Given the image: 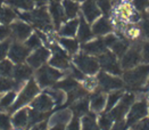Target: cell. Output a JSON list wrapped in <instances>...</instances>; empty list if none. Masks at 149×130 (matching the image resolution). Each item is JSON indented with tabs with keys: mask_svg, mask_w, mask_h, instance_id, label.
Instances as JSON below:
<instances>
[{
	"mask_svg": "<svg viewBox=\"0 0 149 130\" xmlns=\"http://www.w3.org/2000/svg\"><path fill=\"white\" fill-rule=\"evenodd\" d=\"M148 75L149 64L139 65V66H136L134 68H131L125 72L123 74V81L130 89L137 90L146 83Z\"/></svg>",
	"mask_w": 149,
	"mask_h": 130,
	"instance_id": "obj_1",
	"label": "cell"
},
{
	"mask_svg": "<svg viewBox=\"0 0 149 130\" xmlns=\"http://www.w3.org/2000/svg\"><path fill=\"white\" fill-rule=\"evenodd\" d=\"M21 18H23L25 21L30 22L31 24L39 27L40 30L43 31H50L51 30V20L50 16L48 15V12L46 10L45 7H40L37 9H32L29 13L19 14Z\"/></svg>",
	"mask_w": 149,
	"mask_h": 130,
	"instance_id": "obj_2",
	"label": "cell"
},
{
	"mask_svg": "<svg viewBox=\"0 0 149 130\" xmlns=\"http://www.w3.org/2000/svg\"><path fill=\"white\" fill-rule=\"evenodd\" d=\"M38 92H39V87H38V85L36 83V81L31 79V80L29 81V83L24 87V89L22 90V92L19 94V96H18V98L16 99L15 104L9 108V111H10V112H14V111H16L17 108L24 106V105L27 104V103H30V102L34 98V96L37 95Z\"/></svg>",
	"mask_w": 149,
	"mask_h": 130,
	"instance_id": "obj_3",
	"label": "cell"
},
{
	"mask_svg": "<svg viewBox=\"0 0 149 130\" xmlns=\"http://www.w3.org/2000/svg\"><path fill=\"white\" fill-rule=\"evenodd\" d=\"M74 64L84 74H93L99 70V62L86 54H80L74 57Z\"/></svg>",
	"mask_w": 149,
	"mask_h": 130,
	"instance_id": "obj_4",
	"label": "cell"
},
{
	"mask_svg": "<svg viewBox=\"0 0 149 130\" xmlns=\"http://www.w3.org/2000/svg\"><path fill=\"white\" fill-rule=\"evenodd\" d=\"M61 77L62 73L59 71L47 65L39 68V71L37 72V80L39 82V86L41 87H48L51 85H55Z\"/></svg>",
	"mask_w": 149,
	"mask_h": 130,
	"instance_id": "obj_5",
	"label": "cell"
},
{
	"mask_svg": "<svg viewBox=\"0 0 149 130\" xmlns=\"http://www.w3.org/2000/svg\"><path fill=\"white\" fill-rule=\"evenodd\" d=\"M141 50L142 47L136 43L133 45L130 49H127L126 52L122 56V62H121V66L125 68V70H131L133 67H136L142 59V55H141Z\"/></svg>",
	"mask_w": 149,
	"mask_h": 130,
	"instance_id": "obj_6",
	"label": "cell"
},
{
	"mask_svg": "<svg viewBox=\"0 0 149 130\" xmlns=\"http://www.w3.org/2000/svg\"><path fill=\"white\" fill-rule=\"evenodd\" d=\"M147 114H148V105L146 101H140L134 103L131 106L130 112L127 114L126 126H134L139 121L145 119Z\"/></svg>",
	"mask_w": 149,
	"mask_h": 130,
	"instance_id": "obj_7",
	"label": "cell"
},
{
	"mask_svg": "<svg viewBox=\"0 0 149 130\" xmlns=\"http://www.w3.org/2000/svg\"><path fill=\"white\" fill-rule=\"evenodd\" d=\"M99 63L105 72L112 74H121V65L118 64L116 55L114 52H106L99 56Z\"/></svg>",
	"mask_w": 149,
	"mask_h": 130,
	"instance_id": "obj_8",
	"label": "cell"
},
{
	"mask_svg": "<svg viewBox=\"0 0 149 130\" xmlns=\"http://www.w3.org/2000/svg\"><path fill=\"white\" fill-rule=\"evenodd\" d=\"M133 102H134V95L133 94H125V95H123V97L121 99V103L117 105L115 108H112L108 114L111 115L113 120L120 121V120L123 119L125 113L130 110V106L132 105Z\"/></svg>",
	"mask_w": 149,
	"mask_h": 130,
	"instance_id": "obj_9",
	"label": "cell"
},
{
	"mask_svg": "<svg viewBox=\"0 0 149 130\" xmlns=\"http://www.w3.org/2000/svg\"><path fill=\"white\" fill-rule=\"evenodd\" d=\"M98 83L101 89L105 91L115 90L123 87V81L121 79L109 75L106 72H100L98 74Z\"/></svg>",
	"mask_w": 149,
	"mask_h": 130,
	"instance_id": "obj_10",
	"label": "cell"
},
{
	"mask_svg": "<svg viewBox=\"0 0 149 130\" xmlns=\"http://www.w3.org/2000/svg\"><path fill=\"white\" fill-rule=\"evenodd\" d=\"M50 48L52 49V54H54L50 61V64L58 68H68L70 62H68V56L66 55V52L55 45H50Z\"/></svg>",
	"mask_w": 149,
	"mask_h": 130,
	"instance_id": "obj_11",
	"label": "cell"
},
{
	"mask_svg": "<svg viewBox=\"0 0 149 130\" xmlns=\"http://www.w3.org/2000/svg\"><path fill=\"white\" fill-rule=\"evenodd\" d=\"M49 10L56 27H59L61 23L66 20L63 3L59 0H49Z\"/></svg>",
	"mask_w": 149,
	"mask_h": 130,
	"instance_id": "obj_12",
	"label": "cell"
},
{
	"mask_svg": "<svg viewBox=\"0 0 149 130\" xmlns=\"http://www.w3.org/2000/svg\"><path fill=\"white\" fill-rule=\"evenodd\" d=\"M29 52H30V49L26 46L21 45L18 42H15V43H13L10 49H9V57L13 62L21 64L22 62H24L25 58H27Z\"/></svg>",
	"mask_w": 149,
	"mask_h": 130,
	"instance_id": "obj_13",
	"label": "cell"
},
{
	"mask_svg": "<svg viewBox=\"0 0 149 130\" xmlns=\"http://www.w3.org/2000/svg\"><path fill=\"white\" fill-rule=\"evenodd\" d=\"M54 101L51 99L49 95L43 94L40 95L37 99H34L32 102V110H36L38 112H42V113H48L54 106Z\"/></svg>",
	"mask_w": 149,
	"mask_h": 130,
	"instance_id": "obj_14",
	"label": "cell"
},
{
	"mask_svg": "<svg viewBox=\"0 0 149 130\" xmlns=\"http://www.w3.org/2000/svg\"><path fill=\"white\" fill-rule=\"evenodd\" d=\"M48 57H49V52L43 47H39L31 56L27 57L29 66H31L33 68H38L48 59Z\"/></svg>",
	"mask_w": 149,
	"mask_h": 130,
	"instance_id": "obj_15",
	"label": "cell"
},
{
	"mask_svg": "<svg viewBox=\"0 0 149 130\" xmlns=\"http://www.w3.org/2000/svg\"><path fill=\"white\" fill-rule=\"evenodd\" d=\"M82 12L86 20L90 23L100 16V9L95 0H84L82 5Z\"/></svg>",
	"mask_w": 149,
	"mask_h": 130,
	"instance_id": "obj_16",
	"label": "cell"
},
{
	"mask_svg": "<svg viewBox=\"0 0 149 130\" xmlns=\"http://www.w3.org/2000/svg\"><path fill=\"white\" fill-rule=\"evenodd\" d=\"M107 46L105 39H97L92 42H89L82 46V50L86 54H92V55H101L107 52Z\"/></svg>",
	"mask_w": 149,
	"mask_h": 130,
	"instance_id": "obj_17",
	"label": "cell"
},
{
	"mask_svg": "<svg viewBox=\"0 0 149 130\" xmlns=\"http://www.w3.org/2000/svg\"><path fill=\"white\" fill-rule=\"evenodd\" d=\"M10 30H12V36L15 38L16 40H24L26 39L31 31H32V27L25 23H22V22H16L14 23L12 26H10Z\"/></svg>",
	"mask_w": 149,
	"mask_h": 130,
	"instance_id": "obj_18",
	"label": "cell"
},
{
	"mask_svg": "<svg viewBox=\"0 0 149 130\" xmlns=\"http://www.w3.org/2000/svg\"><path fill=\"white\" fill-rule=\"evenodd\" d=\"M31 75H32V68L29 65L18 64L13 70V77L15 79V81L19 85H22L24 80L31 78Z\"/></svg>",
	"mask_w": 149,
	"mask_h": 130,
	"instance_id": "obj_19",
	"label": "cell"
},
{
	"mask_svg": "<svg viewBox=\"0 0 149 130\" xmlns=\"http://www.w3.org/2000/svg\"><path fill=\"white\" fill-rule=\"evenodd\" d=\"M113 26L109 23V21L106 17H101L99 18L92 26V33L97 37L99 36H105L107 33H109L112 31Z\"/></svg>",
	"mask_w": 149,
	"mask_h": 130,
	"instance_id": "obj_20",
	"label": "cell"
},
{
	"mask_svg": "<svg viewBox=\"0 0 149 130\" xmlns=\"http://www.w3.org/2000/svg\"><path fill=\"white\" fill-rule=\"evenodd\" d=\"M71 120V111L70 110H62L56 112L50 117L49 124L52 126H66V123Z\"/></svg>",
	"mask_w": 149,
	"mask_h": 130,
	"instance_id": "obj_21",
	"label": "cell"
},
{
	"mask_svg": "<svg viewBox=\"0 0 149 130\" xmlns=\"http://www.w3.org/2000/svg\"><path fill=\"white\" fill-rule=\"evenodd\" d=\"M79 24H80V26H79V34H77L79 40L82 41V42H86L89 39H91L93 33H92L90 26L88 25V23L84 21V17L80 18V23Z\"/></svg>",
	"mask_w": 149,
	"mask_h": 130,
	"instance_id": "obj_22",
	"label": "cell"
},
{
	"mask_svg": "<svg viewBox=\"0 0 149 130\" xmlns=\"http://www.w3.org/2000/svg\"><path fill=\"white\" fill-rule=\"evenodd\" d=\"M105 103H106V97L104 92L97 91L91 97V110L95 112H100L104 108Z\"/></svg>",
	"mask_w": 149,
	"mask_h": 130,
	"instance_id": "obj_23",
	"label": "cell"
},
{
	"mask_svg": "<svg viewBox=\"0 0 149 130\" xmlns=\"http://www.w3.org/2000/svg\"><path fill=\"white\" fill-rule=\"evenodd\" d=\"M27 123H29V111L25 108L18 111L13 117V124L18 129L24 128Z\"/></svg>",
	"mask_w": 149,
	"mask_h": 130,
	"instance_id": "obj_24",
	"label": "cell"
},
{
	"mask_svg": "<svg viewBox=\"0 0 149 130\" xmlns=\"http://www.w3.org/2000/svg\"><path fill=\"white\" fill-rule=\"evenodd\" d=\"M62 3L66 18H73L79 13V5L74 0H64Z\"/></svg>",
	"mask_w": 149,
	"mask_h": 130,
	"instance_id": "obj_25",
	"label": "cell"
},
{
	"mask_svg": "<svg viewBox=\"0 0 149 130\" xmlns=\"http://www.w3.org/2000/svg\"><path fill=\"white\" fill-rule=\"evenodd\" d=\"M88 108H89V106H88V99L87 98H81V99H79V101H76L73 103L72 105V110H73V112H74V117H80V115H84V114H87L88 113Z\"/></svg>",
	"mask_w": 149,
	"mask_h": 130,
	"instance_id": "obj_26",
	"label": "cell"
},
{
	"mask_svg": "<svg viewBox=\"0 0 149 130\" xmlns=\"http://www.w3.org/2000/svg\"><path fill=\"white\" fill-rule=\"evenodd\" d=\"M76 87H79V83L76 82L75 79L71 78V77H68V78H66L65 80H63V81L55 85V89H62V90L67 91V92L72 91Z\"/></svg>",
	"mask_w": 149,
	"mask_h": 130,
	"instance_id": "obj_27",
	"label": "cell"
},
{
	"mask_svg": "<svg viewBox=\"0 0 149 130\" xmlns=\"http://www.w3.org/2000/svg\"><path fill=\"white\" fill-rule=\"evenodd\" d=\"M79 23H80V21H77V20H73V21L67 22V23L64 26H62V29L59 30V34H61V36H64V37H72V36H74Z\"/></svg>",
	"mask_w": 149,
	"mask_h": 130,
	"instance_id": "obj_28",
	"label": "cell"
},
{
	"mask_svg": "<svg viewBox=\"0 0 149 130\" xmlns=\"http://www.w3.org/2000/svg\"><path fill=\"white\" fill-rule=\"evenodd\" d=\"M82 130H100L95 114H86L82 119Z\"/></svg>",
	"mask_w": 149,
	"mask_h": 130,
	"instance_id": "obj_29",
	"label": "cell"
},
{
	"mask_svg": "<svg viewBox=\"0 0 149 130\" xmlns=\"http://www.w3.org/2000/svg\"><path fill=\"white\" fill-rule=\"evenodd\" d=\"M21 85L17 83L15 80L7 78V77H1L0 78V92H3V91L10 90L13 88L17 89Z\"/></svg>",
	"mask_w": 149,
	"mask_h": 130,
	"instance_id": "obj_30",
	"label": "cell"
},
{
	"mask_svg": "<svg viewBox=\"0 0 149 130\" xmlns=\"http://www.w3.org/2000/svg\"><path fill=\"white\" fill-rule=\"evenodd\" d=\"M6 2H8L9 5H12L13 7L16 8H21V9H26V10H32L34 7V3L32 0H6Z\"/></svg>",
	"mask_w": 149,
	"mask_h": 130,
	"instance_id": "obj_31",
	"label": "cell"
},
{
	"mask_svg": "<svg viewBox=\"0 0 149 130\" xmlns=\"http://www.w3.org/2000/svg\"><path fill=\"white\" fill-rule=\"evenodd\" d=\"M127 49H129L127 42H126V41H123V40H120V39H117V41L113 45V47H112L113 52H114L116 56H118V57H122L125 52H126Z\"/></svg>",
	"mask_w": 149,
	"mask_h": 130,
	"instance_id": "obj_32",
	"label": "cell"
},
{
	"mask_svg": "<svg viewBox=\"0 0 149 130\" xmlns=\"http://www.w3.org/2000/svg\"><path fill=\"white\" fill-rule=\"evenodd\" d=\"M16 14L9 7H1L0 8V22L1 23H9L15 18Z\"/></svg>",
	"mask_w": 149,
	"mask_h": 130,
	"instance_id": "obj_33",
	"label": "cell"
},
{
	"mask_svg": "<svg viewBox=\"0 0 149 130\" xmlns=\"http://www.w3.org/2000/svg\"><path fill=\"white\" fill-rule=\"evenodd\" d=\"M48 115H49L48 113H42V112H38L36 110H30L29 111V123L30 124L39 123L46 117H48Z\"/></svg>",
	"mask_w": 149,
	"mask_h": 130,
	"instance_id": "obj_34",
	"label": "cell"
},
{
	"mask_svg": "<svg viewBox=\"0 0 149 130\" xmlns=\"http://www.w3.org/2000/svg\"><path fill=\"white\" fill-rule=\"evenodd\" d=\"M123 97V92L121 90H116L113 91L112 94L109 95L108 97V101H107V105H106V112H109L113 107L115 106V104Z\"/></svg>",
	"mask_w": 149,
	"mask_h": 130,
	"instance_id": "obj_35",
	"label": "cell"
},
{
	"mask_svg": "<svg viewBox=\"0 0 149 130\" xmlns=\"http://www.w3.org/2000/svg\"><path fill=\"white\" fill-rule=\"evenodd\" d=\"M59 42L63 45V47L70 52V54H75L77 48H79V45H77V41L73 39H67V38H62L59 40Z\"/></svg>",
	"mask_w": 149,
	"mask_h": 130,
	"instance_id": "obj_36",
	"label": "cell"
},
{
	"mask_svg": "<svg viewBox=\"0 0 149 130\" xmlns=\"http://www.w3.org/2000/svg\"><path fill=\"white\" fill-rule=\"evenodd\" d=\"M47 95H49L51 97V99L54 101L55 104H57V106L62 105L65 102V94L63 90L59 89H54V90H50L47 92Z\"/></svg>",
	"mask_w": 149,
	"mask_h": 130,
	"instance_id": "obj_37",
	"label": "cell"
},
{
	"mask_svg": "<svg viewBox=\"0 0 149 130\" xmlns=\"http://www.w3.org/2000/svg\"><path fill=\"white\" fill-rule=\"evenodd\" d=\"M15 92H8L7 95H5L1 99H0V110H6V108H9L12 106L13 102L15 99Z\"/></svg>",
	"mask_w": 149,
	"mask_h": 130,
	"instance_id": "obj_38",
	"label": "cell"
},
{
	"mask_svg": "<svg viewBox=\"0 0 149 130\" xmlns=\"http://www.w3.org/2000/svg\"><path fill=\"white\" fill-rule=\"evenodd\" d=\"M13 70H14V67H13L12 63L9 61H1V63H0V74L2 77L8 78V77L13 75Z\"/></svg>",
	"mask_w": 149,
	"mask_h": 130,
	"instance_id": "obj_39",
	"label": "cell"
},
{
	"mask_svg": "<svg viewBox=\"0 0 149 130\" xmlns=\"http://www.w3.org/2000/svg\"><path fill=\"white\" fill-rule=\"evenodd\" d=\"M113 120L111 115L108 113L106 114H102L99 119V127L101 130H109L112 128V124H113Z\"/></svg>",
	"mask_w": 149,
	"mask_h": 130,
	"instance_id": "obj_40",
	"label": "cell"
},
{
	"mask_svg": "<svg viewBox=\"0 0 149 130\" xmlns=\"http://www.w3.org/2000/svg\"><path fill=\"white\" fill-rule=\"evenodd\" d=\"M12 129V122L10 117L5 113H0V130H10Z\"/></svg>",
	"mask_w": 149,
	"mask_h": 130,
	"instance_id": "obj_41",
	"label": "cell"
},
{
	"mask_svg": "<svg viewBox=\"0 0 149 130\" xmlns=\"http://www.w3.org/2000/svg\"><path fill=\"white\" fill-rule=\"evenodd\" d=\"M126 36H127L129 39H139L140 37H142L141 29L140 27H136V26H130L126 30Z\"/></svg>",
	"mask_w": 149,
	"mask_h": 130,
	"instance_id": "obj_42",
	"label": "cell"
},
{
	"mask_svg": "<svg viewBox=\"0 0 149 130\" xmlns=\"http://www.w3.org/2000/svg\"><path fill=\"white\" fill-rule=\"evenodd\" d=\"M40 45H41V41L39 39V37H38V34H33V36H31L30 37V39L26 41V43H25V46L31 50V49H33V48H39L40 47Z\"/></svg>",
	"mask_w": 149,
	"mask_h": 130,
	"instance_id": "obj_43",
	"label": "cell"
},
{
	"mask_svg": "<svg viewBox=\"0 0 149 130\" xmlns=\"http://www.w3.org/2000/svg\"><path fill=\"white\" fill-rule=\"evenodd\" d=\"M95 1H96L97 6L102 9V12H104V13L107 14L109 10H111V8H112L111 0H95Z\"/></svg>",
	"mask_w": 149,
	"mask_h": 130,
	"instance_id": "obj_44",
	"label": "cell"
},
{
	"mask_svg": "<svg viewBox=\"0 0 149 130\" xmlns=\"http://www.w3.org/2000/svg\"><path fill=\"white\" fill-rule=\"evenodd\" d=\"M133 130H149V119H142L133 126Z\"/></svg>",
	"mask_w": 149,
	"mask_h": 130,
	"instance_id": "obj_45",
	"label": "cell"
},
{
	"mask_svg": "<svg viewBox=\"0 0 149 130\" xmlns=\"http://www.w3.org/2000/svg\"><path fill=\"white\" fill-rule=\"evenodd\" d=\"M9 43H10L9 40L0 43V61H2L6 57V55L8 52V49H9Z\"/></svg>",
	"mask_w": 149,
	"mask_h": 130,
	"instance_id": "obj_46",
	"label": "cell"
},
{
	"mask_svg": "<svg viewBox=\"0 0 149 130\" xmlns=\"http://www.w3.org/2000/svg\"><path fill=\"white\" fill-rule=\"evenodd\" d=\"M134 6L138 10H145L149 6V0H134Z\"/></svg>",
	"mask_w": 149,
	"mask_h": 130,
	"instance_id": "obj_47",
	"label": "cell"
},
{
	"mask_svg": "<svg viewBox=\"0 0 149 130\" xmlns=\"http://www.w3.org/2000/svg\"><path fill=\"white\" fill-rule=\"evenodd\" d=\"M9 34H12V30L9 26L1 25L0 26V40L6 39Z\"/></svg>",
	"mask_w": 149,
	"mask_h": 130,
	"instance_id": "obj_48",
	"label": "cell"
},
{
	"mask_svg": "<svg viewBox=\"0 0 149 130\" xmlns=\"http://www.w3.org/2000/svg\"><path fill=\"white\" fill-rule=\"evenodd\" d=\"M70 77L75 79V80H82V79H84V73H83V72H81L79 68L72 67V71H71Z\"/></svg>",
	"mask_w": 149,
	"mask_h": 130,
	"instance_id": "obj_49",
	"label": "cell"
},
{
	"mask_svg": "<svg viewBox=\"0 0 149 130\" xmlns=\"http://www.w3.org/2000/svg\"><path fill=\"white\" fill-rule=\"evenodd\" d=\"M66 130H80V121H79V117H74L72 119V121L70 122V124L67 126V129Z\"/></svg>",
	"mask_w": 149,
	"mask_h": 130,
	"instance_id": "obj_50",
	"label": "cell"
},
{
	"mask_svg": "<svg viewBox=\"0 0 149 130\" xmlns=\"http://www.w3.org/2000/svg\"><path fill=\"white\" fill-rule=\"evenodd\" d=\"M141 55H142V61H145L146 63H149V42L142 46Z\"/></svg>",
	"mask_w": 149,
	"mask_h": 130,
	"instance_id": "obj_51",
	"label": "cell"
},
{
	"mask_svg": "<svg viewBox=\"0 0 149 130\" xmlns=\"http://www.w3.org/2000/svg\"><path fill=\"white\" fill-rule=\"evenodd\" d=\"M126 123H125L123 120H120V121H117L116 123H115V126L113 127L112 130H125L126 129Z\"/></svg>",
	"mask_w": 149,
	"mask_h": 130,
	"instance_id": "obj_52",
	"label": "cell"
},
{
	"mask_svg": "<svg viewBox=\"0 0 149 130\" xmlns=\"http://www.w3.org/2000/svg\"><path fill=\"white\" fill-rule=\"evenodd\" d=\"M33 1V3H34V6H39V7H43L46 3H47V1L48 0H32Z\"/></svg>",
	"mask_w": 149,
	"mask_h": 130,
	"instance_id": "obj_53",
	"label": "cell"
},
{
	"mask_svg": "<svg viewBox=\"0 0 149 130\" xmlns=\"http://www.w3.org/2000/svg\"><path fill=\"white\" fill-rule=\"evenodd\" d=\"M46 123L43 122V123H40V124H38V126H36V127H33L31 130H45L46 129Z\"/></svg>",
	"mask_w": 149,
	"mask_h": 130,
	"instance_id": "obj_54",
	"label": "cell"
},
{
	"mask_svg": "<svg viewBox=\"0 0 149 130\" xmlns=\"http://www.w3.org/2000/svg\"><path fill=\"white\" fill-rule=\"evenodd\" d=\"M148 111H149V108H148Z\"/></svg>",
	"mask_w": 149,
	"mask_h": 130,
	"instance_id": "obj_55",
	"label": "cell"
}]
</instances>
